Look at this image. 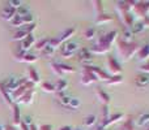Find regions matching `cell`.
Returning <instances> with one entry per match:
<instances>
[{
	"mask_svg": "<svg viewBox=\"0 0 149 130\" xmlns=\"http://www.w3.org/2000/svg\"><path fill=\"white\" fill-rule=\"evenodd\" d=\"M116 35H118V31L113 30L110 31V33H106L103 34V35L100 36V39H98V42L94 44V46L90 48V52L95 55H103V54H107L109 50H110L111 44L114 43V41H115Z\"/></svg>",
	"mask_w": 149,
	"mask_h": 130,
	"instance_id": "cell-1",
	"label": "cell"
},
{
	"mask_svg": "<svg viewBox=\"0 0 149 130\" xmlns=\"http://www.w3.org/2000/svg\"><path fill=\"white\" fill-rule=\"evenodd\" d=\"M139 51V44L136 42H124L122 39L118 41V52L124 60H130Z\"/></svg>",
	"mask_w": 149,
	"mask_h": 130,
	"instance_id": "cell-2",
	"label": "cell"
},
{
	"mask_svg": "<svg viewBox=\"0 0 149 130\" xmlns=\"http://www.w3.org/2000/svg\"><path fill=\"white\" fill-rule=\"evenodd\" d=\"M79 43H76V42H65V43L62 44V47H60V52H62V56L64 57V59H71V57H73L74 55L77 54V51H79Z\"/></svg>",
	"mask_w": 149,
	"mask_h": 130,
	"instance_id": "cell-3",
	"label": "cell"
},
{
	"mask_svg": "<svg viewBox=\"0 0 149 130\" xmlns=\"http://www.w3.org/2000/svg\"><path fill=\"white\" fill-rule=\"evenodd\" d=\"M30 90H34V83H33V82H30V81L28 79V81H26L24 85H21V86L18 87L16 91L12 92V95H10V96H12L13 104H15V102L17 103L18 100H20L21 98H22L28 91H30Z\"/></svg>",
	"mask_w": 149,
	"mask_h": 130,
	"instance_id": "cell-4",
	"label": "cell"
},
{
	"mask_svg": "<svg viewBox=\"0 0 149 130\" xmlns=\"http://www.w3.org/2000/svg\"><path fill=\"white\" fill-rule=\"evenodd\" d=\"M74 33H76V30H74L73 28L67 29V30H65L60 36H58V38H52V39H50V42H49L50 46H52L54 48H56V47H59L60 44L65 43V42H67L68 39L72 38V36L74 35Z\"/></svg>",
	"mask_w": 149,
	"mask_h": 130,
	"instance_id": "cell-5",
	"label": "cell"
},
{
	"mask_svg": "<svg viewBox=\"0 0 149 130\" xmlns=\"http://www.w3.org/2000/svg\"><path fill=\"white\" fill-rule=\"evenodd\" d=\"M85 68L94 74V77L97 78V81H100V79H101V81H105V82L110 81L111 76L109 73H106L103 69L98 68V66H93V65H88V66H85Z\"/></svg>",
	"mask_w": 149,
	"mask_h": 130,
	"instance_id": "cell-6",
	"label": "cell"
},
{
	"mask_svg": "<svg viewBox=\"0 0 149 130\" xmlns=\"http://www.w3.org/2000/svg\"><path fill=\"white\" fill-rule=\"evenodd\" d=\"M132 9L137 16L148 17L149 14V1H135V5H132Z\"/></svg>",
	"mask_w": 149,
	"mask_h": 130,
	"instance_id": "cell-7",
	"label": "cell"
},
{
	"mask_svg": "<svg viewBox=\"0 0 149 130\" xmlns=\"http://www.w3.org/2000/svg\"><path fill=\"white\" fill-rule=\"evenodd\" d=\"M15 59L20 63H28V64H31V63H36L38 60V56L36 55H31V54H28V52H24V51H20L18 54H16Z\"/></svg>",
	"mask_w": 149,
	"mask_h": 130,
	"instance_id": "cell-8",
	"label": "cell"
},
{
	"mask_svg": "<svg viewBox=\"0 0 149 130\" xmlns=\"http://www.w3.org/2000/svg\"><path fill=\"white\" fill-rule=\"evenodd\" d=\"M77 56H79L80 61H81L82 64H85V66H88V64H90L92 59H93L92 57L93 55L89 48H80L79 51H77Z\"/></svg>",
	"mask_w": 149,
	"mask_h": 130,
	"instance_id": "cell-9",
	"label": "cell"
},
{
	"mask_svg": "<svg viewBox=\"0 0 149 130\" xmlns=\"http://www.w3.org/2000/svg\"><path fill=\"white\" fill-rule=\"evenodd\" d=\"M107 66H109V72L114 76H118L119 73L122 72V65L118 63V60L113 56L107 57Z\"/></svg>",
	"mask_w": 149,
	"mask_h": 130,
	"instance_id": "cell-10",
	"label": "cell"
},
{
	"mask_svg": "<svg viewBox=\"0 0 149 130\" xmlns=\"http://www.w3.org/2000/svg\"><path fill=\"white\" fill-rule=\"evenodd\" d=\"M36 44V38H34L33 34H29L22 42H21V47H20V51L24 52H28V50H30L31 47Z\"/></svg>",
	"mask_w": 149,
	"mask_h": 130,
	"instance_id": "cell-11",
	"label": "cell"
},
{
	"mask_svg": "<svg viewBox=\"0 0 149 130\" xmlns=\"http://www.w3.org/2000/svg\"><path fill=\"white\" fill-rule=\"evenodd\" d=\"M93 82H97V78L94 77V74L92 72H89L86 68L84 66V72H82V77H81V83L88 86V85H92Z\"/></svg>",
	"mask_w": 149,
	"mask_h": 130,
	"instance_id": "cell-12",
	"label": "cell"
},
{
	"mask_svg": "<svg viewBox=\"0 0 149 130\" xmlns=\"http://www.w3.org/2000/svg\"><path fill=\"white\" fill-rule=\"evenodd\" d=\"M122 118H123V113H114V115H111L106 121H102L101 126H102L103 129H106L107 126H110V125H113V124H115V122H118V121H120Z\"/></svg>",
	"mask_w": 149,
	"mask_h": 130,
	"instance_id": "cell-13",
	"label": "cell"
},
{
	"mask_svg": "<svg viewBox=\"0 0 149 130\" xmlns=\"http://www.w3.org/2000/svg\"><path fill=\"white\" fill-rule=\"evenodd\" d=\"M135 83L137 87H145L149 85V74L148 73H140L135 77Z\"/></svg>",
	"mask_w": 149,
	"mask_h": 130,
	"instance_id": "cell-14",
	"label": "cell"
},
{
	"mask_svg": "<svg viewBox=\"0 0 149 130\" xmlns=\"http://www.w3.org/2000/svg\"><path fill=\"white\" fill-rule=\"evenodd\" d=\"M16 16V10L13 8H10L9 5H5V8L1 12V18L5 21H12L13 17Z\"/></svg>",
	"mask_w": 149,
	"mask_h": 130,
	"instance_id": "cell-15",
	"label": "cell"
},
{
	"mask_svg": "<svg viewBox=\"0 0 149 130\" xmlns=\"http://www.w3.org/2000/svg\"><path fill=\"white\" fill-rule=\"evenodd\" d=\"M12 107H13V124H15V126H18V125H21V122H22L20 108H18L17 104H13Z\"/></svg>",
	"mask_w": 149,
	"mask_h": 130,
	"instance_id": "cell-16",
	"label": "cell"
},
{
	"mask_svg": "<svg viewBox=\"0 0 149 130\" xmlns=\"http://www.w3.org/2000/svg\"><path fill=\"white\" fill-rule=\"evenodd\" d=\"M34 95H36V91L34 90H30L28 91L17 103H22V104H31L33 103V99H34Z\"/></svg>",
	"mask_w": 149,
	"mask_h": 130,
	"instance_id": "cell-17",
	"label": "cell"
},
{
	"mask_svg": "<svg viewBox=\"0 0 149 130\" xmlns=\"http://www.w3.org/2000/svg\"><path fill=\"white\" fill-rule=\"evenodd\" d=\"M95 92H97V95H98V98H100V100L103 103V105L105 104H110V95L107 94L106 91H103L102 89H97L95 90Z\"/></svg>",
	"mask_w": 149,
	"mask_h": 130,
	"instance_id": "cell-18",
	"label": "cell"
},
{
	"mask_svg": "<svg viewBox=\"0 0 149 130\" xmlns=\"http://www.w3.org/2000/svg\"><path fill=\"white\" fill-rule=\"evenodd\" d=\"M55 89H56L58 94H59V92H65V90L68 89V81L64 78H60L59 81H58V83L55 85Z\"/></svg>",
	"mask_w": 149,
	"mask_h": 130,
	"instance_id": "cell-19",
	"label": "cell"
},
{
	"mask_svg": "<svg viewBox=\"0 0 149 130\" xmlns=\"http://www.w3.org/2000/svg\"><path fill=\"white\" fill-rule=\"evenodd\" d=\"M145 28H147V26H145V23L143 22V21H135V23L131 28V31L134 34H139V33H141Z\"/></svg>",
	"mask_w": 149,
	"mask_h": 130,
	"instance_id": "cell-20",
	"label": "cell"
},
{
	"mask_svg": "<svg viewBox=\"0 0 149 130\" xmlns=\"http://www.w3.org/2000/svg\"><path fill=\"white\" fill-rule=\"evenodd\" d=\"M137 56H139L140 60H147L149 57V44H145L141 48H139L137 51Z\"/></svg>",
	"mask_w": 149,
	"mask_h": 130,
	"instance_id": "cell-21",
	"label": "cell"
},
{
	"mask_svg": "<svg viewBox=\"0 0 149 130\" xmlns=\"http://www.w3.org/2000/svg\"><path fill=\"white\" fill-rule=\"evenodd\" d=\"M28 35H29V33L25 30V29H18V30L15 33V35H13L12 39H13V41H21V42H22Z\"/></svg>",
	"mask_w": 149,
	"mask_h": 130,
	"instance_id": "cell-22",
	"label": "cell"
},
{
	"mask_svg": "<svg viewBox=\"0 0 149 130\" xmlns=\"http://www.w3.org/2000/svg\"><path fill=\"white\" fill-rule=\"evenodd\" d=\"M110 21H113V16L106 14V13H102V14H100L97 17V20H95V23H97V25H103V23L110 22Z\"/></svg>",
	"mask_w": 149,
	"mask_h": 130,
	"instance_id": "cell-23",
	"label": "cell"
},
{
	"mask_svg": "<svg viewBox=\"0 0 149 130\" xmlns=\"http://www.w3.org/2000/svg\"><path fill=\"white\" fill-rule=\"evenodd\" d=\"M29 81L30 82H33L34 85L36 83H38L39 81H41V78H39V74L37 73V70L34 68H29Z\"/></svg>",
	"mask_w": 149,
	"mask_h": 130,
	"instance_id": "cell-24",
	"label": "cell"
},
{
	"mask_svg": "<svg viewBox=\"0 0 149 130\" xmlns=\"http://www.w3.org/2000/svg\"><path fill=\"white\" fill-rule=\"evenodd\" d=\"M148 122H149V112H145V113H143V115H140L136 120V124L139 126H144V125H147Z\"/></svg>",
	"mask_w": 149,
	"mask_h": 130,
	"instance_id": "cell-25",
	"label": "cell"
},
{
	"mask_svg": "<svg viewBox=\"0 0 149 130\" xmlns=\"http://www.w3.org/2000/svg\"><path fill=\"white\" fill-rule=\"evenodd\" d=\"M132 36H134V33L131 31L130 28H124L123 34H122V41L124 42H134L132 41Z\"/></svg>",
	"mask_w": 149,
	"mask_h": 130,
	"instance_id": "cell-26",
	"label": "cell"
},
{
	"mask_svg": "<svg viewBox=\"0 0 149 130\" xmlns=\"http://www.w3.org/2000/svg\"><path fill=\"white\" fill-rule=\"evenodd\" d=\"M59 102L62 105H64V107H68L70 105V102H71V96H68L65 92H59Z\"/></svg>",
	"mask_w": 149,
	"mask_h": 130,
	"instance_id": "cell-27",
	"label": "cell"
},
{
	"mask_svg": "<svg viewBox=\"0 0 149 130\" xmlns=\"http://www.w3.org/2000/svg\"><path fill=\"white\" fill-rule=\"evenodd\" d=\"M54 52H55V48H54L52 46H50V43H49L43 50H42V56H45V57H51L52 55H54Z\"/></svg>",
	"mask_w": 149,
	"mask_h": 130,
	"instance_id": "cell-28",
	"label": "cell"
},
{
	"mask_svg": "<svg viewBox=\"0 0 149 130\" xmlns=\"http://www.w3.org/2000/svg\"><path fill=\"white\" fill-rule=\"evenodd\" d=\"M58 66H59V69H60V72L63 73V76H64L65 73H74V68H72V66H70V65H65V64H60V63H58Z\"/></svg>",
	"mask_w": 149,
	"mask_h": 130,
	"instance_id": "cell-29",
	"label": "cell"
},
{
	"mask_svg": "<svg viewBox=\"0 0 149 130\" xmlns=\"http://www.w3.org/2000/svg\"><path fill=\"white\" fill-rule=\"evenodd\" d=\"M10 23H12V26H15V28L21 29V28H22V26H24L22 17H21V16H17V14H16L15 17H13V20L10 21Z\"/></svg>",
	"mask_w": 149,
	"mask_h": 130,
	"instance_id": "cell-30",
	"label": "cell"
},
{
	"mask_svg": "<svg viewBox=\"0 0 149 130\" xmlns=\"http://www.w3.org/2000/svg\"><path fill=\"white\" fill-rule=\"evenodd\" d=\"M97 122V116L95 115H89V116H86V117H85V120H84V124L86 126H93L94 125V124Z\"/></svg>",
	"mask_w": 149,
	"mask_h": 130,
	"instance_id": "cell-31",
	"label": "cell"
},
{
	"mask_svg": "<svg viewBox=\"0 0 149 130\" xmlns=\"http://www.w3.org/2000/svg\"><path fill=\"white\" fill-rule=\"evenodd\" d=\"M42 90L46 92H55L56 89H55V85L50 83V82H43L42 83Z\"/></svg>",
	"mask_w": 149,
	"mask_h": 130,
	"instance_id": "cell-32",
	"label": "cell"
},
{
	"mask_svg": "<svg viewBox=\"0 0 149 130\" xmlns=\"http://www.w3.org/2000/svg\"><path fill=\"white\" fill-rule=\"evenodd\" d=\"M49 42H50V39H41V41L36 42V44H34V48H37V50H39V51H42V50H43L45 47L49 44Z\"/></svg>",
	"mask_w": 149,
	"mask_h": 130,
	"instance_id": "cell-33",
	"label": "cell"
},
{
	"mask_svg": "<svg viewBox=\"0 0 149 130\" xmlns=\"http://www.w3.org/2000/svg\"><path fill=\"white\" fill-rule=\"evenodd\" d=\"M122 82H123V77L118 74V76H113L110 78V81H107L106 83L107 85H119V83H122Z\"/></svg>",
	"mask_w": 149,
	"mask_h": 130,
	"instance_id": "cell-34",
	"label": "cell"
},
{
	"mask_svg": "<svg viewBox=\"0 0 149 130\" xmlns=\"http://www.w3.org/2000/svg\"><path fill=\"white\" fill-rule=\"evenodd\" d=\"M81 105V100L79 99V98H71V102H70V105L68 107L71 108V109H77V108Z\"/></svg>",
	"mask_w": 149,
	"mask_h": 130,
	"instance_id": "cell-35",
	"label": "cell"
},
{
	"mask_svg": "<svg viewBox=\"0 0 149 130\" xmlns=\"http://www.w3.org/2000/svg\"><path fill=\"white\" fill-rule=\"evenodd\" d=\"M16 14H17V16H21V17H24V16L29 14V7H26V5H21V7L18 8L17 10H16Z\"/></svg>",
	"mask_w": 149,
	"mask_h": 130,
	"instance_id": "cell-36",
	"label": "cell"
},
{
	"mask_svg": "<svg viewBox=\"0 0 149 130\" xmlns=\"http://www.w3.org/2000/svg\"><path fill=\"white\" fill-rule=\"evenodd\" d=\"M120 130H134V122H132L131 118H128V120L124 121Z\"/></svg>",
	"mask_w": 149,
	"mask_h": 130,
	"instance_id": "cell-37",
	"label": "cell"
},
{
	"mask_svg": "<svg viewBox=\"0 0 149 130\" xmlns=\"http://www.w3.org/2000/svg\"><path fill=\"white\" fill-rule=\"evenodd\" d=\"M8 5H9L10 8H13L15 10H17L18 8L22 5V1H21V0H9V1H8Z\"/></svg>",
	"mask_w": 149,
	"mask_h": 130,
	"instance_id": "cell-38",
	"label": "cell"
},
{
	"mask_svg": "<svg viewBox=\"0 0 149 130\" xmlns=\"http://www.w3.org/2000/svg\"><path fill=\"white\" fill-rule=\"evenodd\" d=\"M94 34H95L94 29H88V30L85 31L84 36H85V39H88V41H92V39L94 38Z\"/></svg>",
	"mask_w": 149,
	"mask_h": 130,
	"instance_id": "cell-39",
	"label": "cell"
},
{
	"mask_svg": "<svg viewBox=\"0 0 149 130\" xmlns=\"http://www.w3.org/2000/svg\"><path fill=\"white\" fill-rule=\"evenodd\" d=\"M51 69L54 70V73H55V74H58V76H59L60 78H63V73L60 72L59 66H58V63H51Z\"/></svg>",
	"mask_w": 149,
	"mask_h": 130,
	"instance_id": "cell-40",
	"label": "cell"
},
{
	"mask_svg": "<svg viewBox=\"0 0 149 130\" xmlns=\"http://www.w3.org/2000/svg\"><path fill=\"white\" fill-rule=\"evenodd\" d=\"M93 4H95V5H94V8H95V10H97V16L102 14V13H103V9H102V1H94Z\"/></svg>",
	"mask_w": 149,
	"mask_h": 130,
	"instance_id": "cell-41",
	"label": "cell"
},
{
	"mask_svg": "<svg viewBox=\"0 0 149 130\" xmlns=\"http://www.w3.org/2000/svg\"><path fill=\"white\" fill-rule=\"evenodd\" d=\"M102 113H103V116H102V121H106L109 117H110V115H109V104H105V105H103Z\"/></svg>",
	"mask_w": 149,
	"mask_h": 130,
	"instance_id": "cell-42",
	"label": "cell"
},
{
	"mask_svg": "<svg viewBox=\"0 0 149 130\" xmlns=\"http://www.w3.org/2000/svg\"><path fill=\"white\" fill-rule=\"evenodd\" d=\"M22 122L25 124V125L30 126L31 125V117H30V116H25V117H24V120H22Z\"/></svg>",
	"mask_w": 149,
	"mask_h": 130,
	"instance_id": "cell-43",
	"label": "cell"
},
{
	"mask_svg": "<svg viewBox=\"0 0 149 130\" xmlns=\"http://www.w3.org/2000/svg\"><path fill=\"white\" fill-rule=\"evenodd\" d=\"M140 69H141V70L144 72V73H148V74H149V61L147 63V64H144V65H143Z\"/></svg>",
	"mask_w": 149,
	"mask_h": 130,
	"instance_id": "cell-44",
	"label": "cell"
},
{
	"mask_svg": "<svg viewBox=\"0 0 149 130\" xmlns=\"http://www.w3.org/2000/svg\"><path fill=\"white\" fill-rule=\"evenodd\" d=\"M38 130H52V126L51 125H46V124H45V125L39 126Z\"/></svg>",
	"mask_w": 149,
	"mask_h": 130,
	"instance_id": "cell-45",
	"label": "cell"
},
{
	"mask_svg": "<svg viewBox=\"0 0 149 130\" xmlns=\"http://www.w3.org/2000/svg\"><path fill=\"white\" fill-rule=\"evenodd\" d=\"M4 130H20V129H17V126H15V125H5Z\"/></svg>",
	"mask_w": 149,
	"mask_h": 130,
	"instance_id": "cell-46",
	"label": "cell"
},
{
	"mask_svg": "<svg viewBox=\"0 0 149 130\" xmlns=\"http://www.w3.org/2000/svg\"><path fill=\"white\" fill-rule=\"evenodd\" d=\"M21 130H30V128H29V126L28 125H25V124H24V122H21Z\"/></svg>",
	"mask_w": 149,
	"mask_h": 130,
	"instance_id": "cell-47",
	"label": "cell"
},
{
	"mask_svg": "<svg viewBox=\"0 0 149 130\" xmlns=\"http://www.w3.org/2000/svg\"><path fill=\"white\" fill-rule=\"evenodd\" d=\"M59 130H73V129L71 128V126H62Z\"/></svg>",
	"mask_w": 149,
	"mask_h": 130,
	"instance_id": "cell-48",
	"label": "cell"
},
{
	"mask_svg": "<svg viewBox=\"0 0 149 130\" xmlns=\"http://www.w3.org/2000/svg\"><path fill=\"white\" fill-rule=\"evenodd\" d=\"M29 128H30V130H38V128H37V125H33V124H31V125L29 126Z\"/></svg>",
	"mask_w": 149,
	"mask_h": 130,
	"instance_id": "cell-49",
	"label": "cell"
},
{
	"mask_svg": "<svg viewBox=\"0 0 149 130\" xmlns=\"http://www.w3.org/2000/svg\"><path fill=\"white\" fill-rule=\"evenodd\" d=\"M0 130H4V126L3 125H0Z\"/></svg>",
	"mask_w": 149,
	"mask_h": 130,
	"instance_id": "cell-50",
	"label": "cell"
},
{
	"mask_svg": "<svg viewBox=\"0 0 149 130\" xmlns=\"http://www.w3.org/2000/svg\"><path fill=\"white\" fill-rule=\"evenodd\" d=\"M73 130H82L81 128H77V129H73Z\"/></svg>",
	"mask_w": 149,
	"mask_h": 130,
	"instance_id": "cell-51",
	"label": "cell"
},
{
	"mask_svg": "<svg viewBox=\"0 0 149 130\" xmlns=\"http://www.w3.org/2000/svg\"><path fill=\"white\" fill-rule=\"evenodd\" d=\"M148 130H149V128H148Z\"/></svg>",
	"mask_w": 149,
	"mask_h": 130,
	"instance_id": "cell-52",
	"label": "cell"
}]
</instances>
